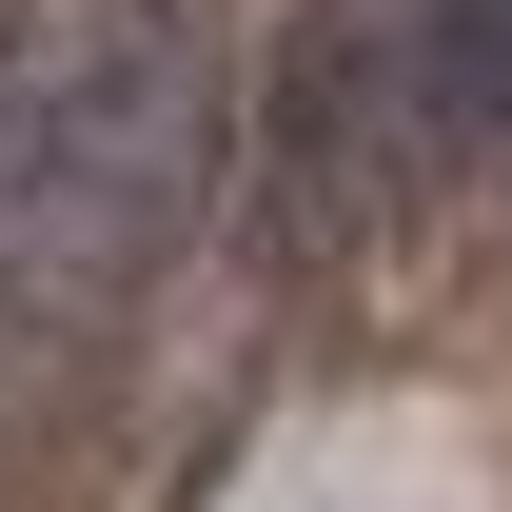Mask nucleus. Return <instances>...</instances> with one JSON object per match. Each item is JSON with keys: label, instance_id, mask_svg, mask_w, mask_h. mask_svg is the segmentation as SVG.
I'll return each instance as SVG.
<instances>
[{"label": "nucleus", "instance_id": "nucleus-1", "mask_svg": "<svg viewBox=\"0 0 512 512\" xmlns=\"http://www.w3.org/2000/svg\"><path fill=\"white\" fill-rule=\"evenodd\" d=\"M217 197V60L178 0H20L0 20V276L119 296Z\"/></svg>", "mask_w": 512, "mask_h": 512}]
</instances>
